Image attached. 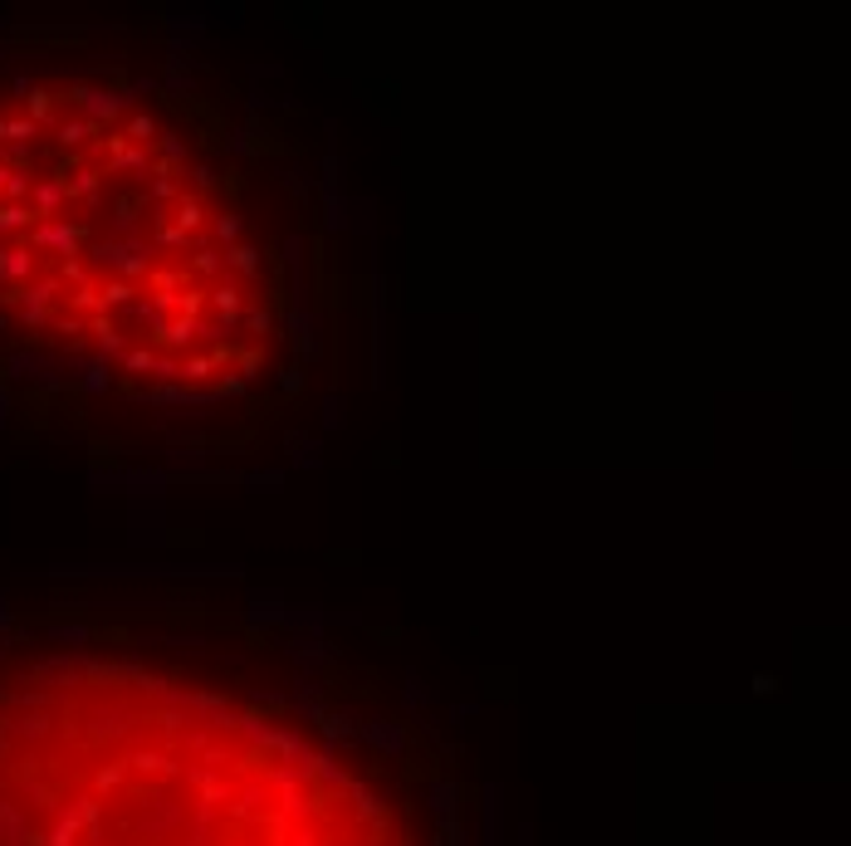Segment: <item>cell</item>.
Instances as JSON below:
<instances>
[{
	"label": "cell",
	"instance_id": "cell-1",
	"mask_svg": "<svg viewBox=\"0 0 851 846\" xmlns=\"http://www.w3.org/2000/svg\"><path fill=\"white\" fill-rule=\"evenodd\" d=\"M309 108L186 20L0 25V441L133 490L269 485L343 377Z\"/></svg>",
	"mask_w": 851,
	"mask_h": 846
},
{
	"label": "cell",
	"instance_id": "cell-2",
	"mask_svg": "<svg viewBox=\"0 0 851 846\" xmlns=\"http://www.w3.org/2000/svg\"><path fill=\"white\" fill-rule=\"evenodd\" d=\"M455 714L358 626L211 578L0 592V846H490Z\"/></svg>",
	"mask_w": 851,
	"mask_h": 846
}]
</instances>
